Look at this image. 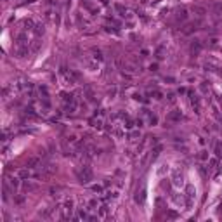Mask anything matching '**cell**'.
<instances>
[{
    "mask_svg": "<svg viewBox=\"0 0 222 222\" xmlns=\"http://www.w3.org/2000/svg\"><path fill=\"white\" fill-rule=\"evenodd\" d=\"M217 151H219L217 154H219V156H222V146H219V148H217Z\"/></svg>",
    "mask_w": 222,
    "mask_h": 222,
    "instance_id": "cell-4",
    "label": "cell"
},
{
    "mask_svg": "<svg viewBox=\"0 0 222 222\" xmlns=\"http://www.w3.org/2000/svg\"><path fill=\"white\" fill-rule=\"evenodd\" d=\"M78 179H80V182H89L92 179V172L87 166H83V172H78Z\"/></svg>",
    "mask_w": 222,
    "mask_h": 222,
    "instance_id": "cell-1",
    "label": "cell"
},
{
    "mask_svg": "<svg viewBox=\"0 0 222 222\" xmlns=\"http://www.w3.org/2000/svg\"><path fill=\"white\" fill-rule=\"evenodd\" d=\"M23 189H24V191H28V193H30V191H35V189H37V184H33V182H30V181H28V182H24V184H23Z\"/></svg>",
    "mask_w": 222,
    "mask_h": 222,
    "instance_id": "cell-2",
    "label": "cell"
},
{
    "mask_svg": "<svg viewBox=\"0 0 222 222\" xmlns=\"http://www.w3.org/2000/svg\"><path fill=\"white\" fill-rule=\"evenodd\" d=\"M37 165H38V158H37V156L30 158V160H28V163H26V166H28V168H35Z\"/></svg>",
    "mask_w": 222,
    "mask_h": 222,
    "instance_id": "cell-3",
    "label": "cell"
}]
</instances>
